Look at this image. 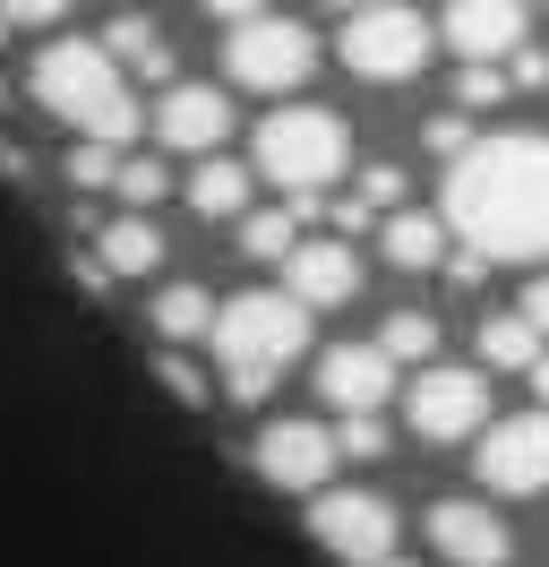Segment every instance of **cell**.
Listing matches in <instances>:
<instances>
[{"mask_svg": "<svg viewBox=\"0 0 549 567\" xmlns=\"http://www.w3.org/2000/svg\"><path fill=\"white\" fill-rule=\"evenodd\" d=\"M343 70L352 78H377V86H395V78H412L421 70V61H429V18H421V9H395V0H386V9H343Z\"/></svg>", "mask_w": 549, "mask_h": 567, "instance_id": "8992f818", "label": "cell"}, {"mask_svg": "<svg viewBox=\"0 0 549 567\" xmlns=\"http://www.w3.org/2000/svg\"><path fill=\"white\" fill-rule=\"evenodd\" d=\"M395 198H404V173H395V164H370V173H361V207H395Z\"/></svg>", "mask_w": 549, "mask_h": 567, "instance_id": "4316f807", "label": "cell"}, {"mask_svg": "<svg viewBox=\"0 0 549 567\" xmlns=\"http://www.w3.org/2000/svg\"><path fill=\"white\" fill-rule=\"evenodd\" d=\"M455 95H464V104H507V78H498V70H464Z\"/></svg>", "mask_w": 549, "mask_h": 567, "instance_id": "f1b7e54d", "label": "cell"}, {"mask_svg": "<svg viewBox=\"0 0 549 567\" xmlns=\"http://www.w3.org/2000/svg\"><path fill=\"white\" fill-rule=\"evenodd\" d=\"M412 430L438 439V447L489 430V379H480V370H455V361H429V370L412 379Z\"/></svg>", "mask_w": 549, "mask_h": 567, "instance_id": "ba28073f", "label": "cell"}, {"mask_svg": "<svg viewBox=\"0 0 549 567\" xmlns=\"http://www.w3.org/2000/svg\"><path fill=\"white\" fill-rule=\"evenodd\" d=\"M189 207L198 215H249V173L224 164V155H206L198 173H189Z\"/></svg>", "mask_w": 549, "mask_h": 567, "instance_id": "44dd1931", "label": "cell"}, {"mask_svg": "<svg viewBox=\"0 0 549 567\" xmlns=\"http://www.w3.org/2000/svg\"><path fill=\"white\" fill-rule=\"evenodd\" d=\"M524 319H532V327H541V336H549V276L532 284V292H524Z\"/></svg>", "mask_w": 549, "mask_h": 567, "instance_id": "d6a6232c", "label": "cell"}, {"mask_svg": "<svg viewBox=\"0 0 549 567\" xmlns=\"http://www.w3.org/2000/svg\"><path fill=\"white\" fill-rule=\"evenodd\" d=\"M155 258H164V233H155L146 215L103 224V276H155Z\"/></svg>", "mask_w": 549, "mask_h": 567, "instance_id": "d6986e66", "label": "cell"}, {"mask_svg": "<svg viewBox=\"0 0 549 567\" xmlns=\"http://www.w3.org/2000/svg\"><path fill=\"white\" fill-rule=\"evenodd\" d=\"M215 353H224L232 395L258 404V395L309 353V310L292 292H240V301H224V319H215Z\"/></svg>", "mask_w": 549, "mask_h": 567, "instance_id": "3957f363", "label": "cell"}, {"mask_svg": "<svg viewBox=\"0 0 549 567\" xmlns=\"http://www.w3.org/2000/svg\"><path fill=\"white\" fill-rule=\"evenodd\" d=\"M283 292H292L301 310H343V301L361 292V258L343 241H301L283 258Z\"/></svg>", "mask_w": 549, "mask_h": 567, "instance_id": "5bb4252c", "label": "cell"}, {"mask_svg": "<svg viewBox=\"0 0 549 567\" xmlns=\"http://www.w3.org/2000/svg\"><path fill=\"white\" fill-rule=\"evenodd\" d=\"M335 430H318V422H274L267 439H258V473H267L274 491H309V498H327V473H335Z\"/></svg>", "mask_w": 549, "mask_h": 567, "instance_id": "8fae6325", "label": "cell"}, {"mask_svg": "<svg viewBox=\"0 0 549 567\" xmlns=\"http://www.w3.org/2000/svg\"><path fill=\"white\" fill-rule=\"evenodd\" d=\"M309 215H318V198H292V207H267V215H240V249H249V258H292Z\"/></svg>", "mask_w": 549, "mask_h": 567, "instance_id": "ac0fdd59", "label": "cell"}, {"mask_svg": "<svg viewBox=\"0 0 549 567\" xmlns=\"http://www.w3.org/2000/svg\"><path fill=\"white\" fill-rule=\"evenodd\" d=\"M429 146H438V155H446V164H464V155H473V130H464V112H438V121H429Z\"/></svg>", "mask_w": 549, "mask_h": 567, "instance_id": "484cf974", "label": "cell"}, {"mask_svg": "<svg viewBox=\"0 0 549 567\" xmlns=\"http://www.w3.org/2000/svg\"><path fill=\"white\" fill-rule=\"evenodd\" d=\"M34 104L52 112V121H69L86 146H130L137 138V104H130V86H121V61H112L103 43H86V35L43 43V61H34Z\"/></svg>", "mask_w": 549, "mask_h": 567, "instance_id": "7a4b0ae2", "label": "cell"}, {"mask_svg": "<svg viewBox=\"0 0 549 567\" xmlns=\"http://www.w3.org/2000/svg\"><path fill=\"white\" fill-rule=\"evenodd\" d=\"M69 181L77 189H121V146H69Z\"/></svg>", "mask_w": 549, "mask_h": 567, "instance_id": "cb8c5ba5", "label": "cell"}, {"mask_svg": "<svg viewBox=\"0 0 549 567\" xmlns=\"http://www.w3.org/2000/svg\"><path fill=\"white\" fill-rule=\"evenodd\" d=\"M480 482L507 498H532L549 491V413H515V422H489L480 430Z\"/></svg>", "mask_w": 549, "mask_h": 567, "instance_id": "9c48e42d", "label": "cell"}, {"mask_svg": "<svg viewBox=\"0 0 549 567\" xmlns=\"http://www.w3.org/2000/svg\"><path fill=\"white\" fill-rule=\"evenodd\" d=\"M352 164V130L327 104H283L258 121V173L283 181L292 198H327V181Z\"/></svg>", "mask_w": 549, "mask_h": 567, "instance_id": "277c9868", "label": "cell"}, {"mask_svg": "<svg viewBox=\"0 0 549 567\" xmlns=\"http://www.w3.org/2000/svg\"><path fill=\"white\" fill-rule=\"evenodd\" d=\"M438 35L464 70H489L498 52H524V43H532V9H515V0H455L438 18Z\"/></svg>", "mask_w": 549, "mask_h": 567, "instance_id": "30bf717a", "label": "cell"}, {"mask_svg": "<svg viewBox=\"0 0 549 567\" xmlns=\"http://www.w3.org/2000/svg\"><path fill=\"white\" fill-rule=\"evenodd\" d=\"M446 224L480 258H549V138L498 130L446 173Z\"/></svg>", "mask_w": 549, "mask_h": 567, "instance_id": "6da1fadb", "label": "cell"}, {"mask_svg": "<svg viewBox=\"0 0 549 567\" xmlns=\"http://www.w3.org/2000/svg\"><path fill=\"white\" fill-rule=\"evenodd\" d=\"M532 388H541V404H549V361H541V370H532Z\"/></svg>", "mask_w": 549, "mask_h": 567, "instance_id": "836d02e7", "label": "cell"}, {"mask_svg": "<svg viewBox=\"0 0 549 567\" xmlns=\"http://www.w3.org/2000/svg\"><path fill=\"white\" fill-rule=\"evenodd\" d=\"M335 447H343V456H377V447H386V422H377V413H370V422H343Z\"/></svg>", "mask_w": 549, "mask_h": 567, "instance_id": "83f0119b", "label": "cell"}, {"mask_svg": "<svg viewBox=\"0 0 549 567\" xmlns=\"http://www.w3.org/2000/svg\"><path fill=\"white\" fill-rule=\"evenodd\" d=\"M112 61H130L146 78H172V43L155 35V18H112V43H103Z\"/></svg>", "mask_w": 549, "mask_h": 567, "instance_id": "7402d4cb", "label": "cell"}, {"mask_svg": "<svg viewBox=\"0 0 549 567\" xmlns=\"http://www.w3.org/2000/svg\"><path fill=\"white\" fill-rule=\"evenodd\" d=\"M164 181H172V173L155 164V155H130V164H121V207H130V215L155 207V198H164Z\"/></svg>", "mask_w": 549, "mask_h": 567, "instance_id": "d4e9b609", "label": "cell"}, {"mask_svg": "<svg viewBox=\"0 0 549 567\" xmlns=\"http://www.w3.org/2000/svg\"><path fill=\"white\" fill-rule=\"evenodd\" d=\"M309 533H318L343 567H386V559H395V507H386L377 491H327V498H309Z\"/></svg>", "mask_w": 549, "mask_h": 567, "instance_id": "52a82bcc", "label": "cell"}, {"mask_svg": "<svg viewBox=\"0 0 549 567\" xmlns=\"http://www.w3.org/2000/svg\"><path fill=\"white\" fill-rule=\"evenodd\" d=\"M224 70L258 95H292L309 70H318V35L301 18H274V9H224Z\"/></svg>", "mask_w": 549, "mask_h": 567, "instance_id": "5b68a950", "label": "cell"}, {"mask_svg": "<svg viewBox=\"0 0 549 567\" xmlns=\"http://www.w3.org/2000/svg\"><path fill=\"white\" fill-rule=\"evenodd\" d=\"M377 241H386V267H438L446 258V215H386L377 224Z\"/></svg>", "mask_w": 549, "mask_h": 567, "instance_id": "2e32d148", "label": "cell"}, {"mask_svg": "<svg viewBox=\"0 0 549 567\" xmlns=\"http://www.w3.org/2000/svg\"><path fill=\"white\" fill-rule=\"evenodd\" d=\"M215 301H206V284H164L155 292V336H172V344H189V336H215Z\"/></svg>", "mask_w": 549, "mask_h": 567, "instance_id": "ffe728a7", "label": "cell"}, {"mask_svg": "<svg viewBox=\"0 0 549 567\" xmlns=\"http://www.w3.org/2000/svg\"><path fill=\"white\" fill-rule=\"evenodd\" d=\"M164 388L180 395V404H198V370H189V361H164Z\"/></svg>", "mask_w": 549, "mask_h": 567, "instance_id": "4dcf8cb0", "label": "cell"}, {"mask_svg": "<svg viewBox=\"0 0 549 567\" xmlns=\"http://www.w3.org/2000/svg\"><path fill=\"white\" fill-rule=\"evenodd\" d=\"M429 550L455 567H498L507 559V525L480 507V498H438L429 507Z\"/></svg>", "mask_w": 549, "mask_h": 567, "instance_id": "4fadbf2b", "label": "cell"}, {"mask_svg": "<svg viewBox=\"0 0 549 567\" xmlns=\"http://www.w3.org/2000/svg\"><path fill=\"white\" fill-rule=\"evenodd\" d=\"M155 138L189 146V155H215V146L232 138V104H224L215 86H164V104H155Z\"/></svg>", "mask_w": 549, "mask_h": 567, "instance_id": "9a60e30c", "label": "cell"}, {"mask_svg": "<svg viewBox=\"0 0 549 567\" xmlns=\"http://www.w3.org/2000/svg\"><path fill=\"white\" fill-rule=\"evenodd\" d=\"M446 276H455V284H480V276H489V258H480V249H455V258H446Z\"/></svg>", "mask_w": 549, "mask_h": 567, "instance_id": "1f68e13d", "label": "cell"}, {"mask_svg": "<svg viewBox=\"0 0 549 567\" xmlns=\"http://www.w3.org/2000/svg\"><path fill=\"white\" fill-rule=\"evenodd\" d=\"M386 567H412V559H386Z\"/></svg>", "mask_w": 549, "mask_h": 567, "instance_id": "e575fe53", "label": "cell"}, {"mask_svg": "<svg viewBox=\"0 0 549 567\" xmlns=\"http://www.w3.org/2000/svg\"><path fill=\"white\" fill-rule=\"evenodd\" d=\"M480 361H498V370H541L549 344H541V327L524 319V310H498V319H480Z\"/></svg>", "mask_w": 549, "mask_h": 567, "instance_id": "e0dca14e", "label": "cell"}, {"mask_svg": "<svg viewBox=\"0 0 549 567\" xmlns=\"http://www.w3.org/2000/svg\"><path fill=\"white\" fill-rule=\"evenodd\" d=\"M386 388H395V361L377 353V344H335V353L318 361V395L335 404L343 422H370L377 404H386Z\"/></svg>", "mask_w": 549, "mask_h": 567, "instance_id": "7c38bea8", "label": "cell"}, {"mask_svg": "<svg viewBox=\"0 0 549 567\" xmlns=\"http://www.w3.org/2000/svg\"><path fill=\"white\" fill-rule=\"evenodd\" d=\"M515 86H549V52L524 43V52H515Z\"/></svg>", "mask_w": 549, "mask_h": 567, "instance_id": "f546056e", "label": "cell"}, {"mask_svg": "<svg viewBox=\"0 0 549 567\" xmlns=\"http://www.w3.org/2000/svg\"><path fill=\"white\" fill-rule=\"evenodd\" d=\"M377 353H386V361H421V370H429V353H438V319H429V310H395V319L377 327Z\"/></svg>", "mask_w": 549, "mask_h": 567, "instance_id": "603a6c76", "label": "cell"}]
</instances>
